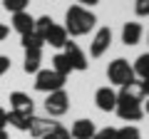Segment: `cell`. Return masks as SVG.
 Instances as JSON below:
<instances>
[{
    "label": "cell",
    "mask_w": 149,
    "mask_h": 139,
    "mask_svg": "<svg viewBox=\"0 0 149 139\" xmlns=\"http://www.w3.org/2000/svg\"><path fill=\"white\" fill-rule=\"evenodd\" d=\"M10 112L32 114V112H35V102H32L30 95H25V92H13V95H10Z\"/></svg>",
    "instance_id": "cell-9"
},
{
    "label": "cell",
    "mask_w": 149,
    "mask_h": 139,
    "mask_svg": "<svg viewBox=\"0 0 149 139\" xmlns=\"http://www.w3.org/2000/svg\"><path fill=\"white\" fill-rule=\"evenodd\" d=\"M142 112H144V114H149V102H147V104L142 107Z\"/></svg>",
    "instance_id": "cell-33"
},
{
    "label": "cell",
    "mask_w": 149,
    "mask_h": 139,
    "mask_svg": "<svg viewBox=\"0 0 149 139\" xmlns=\"http://www.w3.org/2000/svg\"><path fill=\"white\" fill-rule=\"evenodd\" d=\"M20 42H22V47H25V50H42L45 40L32 30V32H27V35H20Z\"/></svg>",
    "instance_id": "cell-20"
},
{
    "label": "cell",
    "mask_w": 149,
    "mask_h": 139,
    "mask_svg": "<svg viewBox=\"0 0 149 139\" xmlns=\"http://www.w3.org/2000/svg\"><path fill=\"white\" fill-rule=\"evenodd\" d=\"M45 109H47L50 117H62V114L70 109V97H67V92H65V90L50 92L47 99H45Z\"/></svg>",
    "instance_id": "cell-4"
},
{
    "label": "cell",
    "mask_w": 149,
    "mask_h": 139,
    "mask_svg": "<svg viewBox=\"0 0 149 139\" xmlns=\"http://www.w3.org/2000/svg\"><path fill=\"white\" fill-rule=\"evenodd\" d=\"M67 132H70V137H72V139H92V137H95V132H97V127H95L92 119H77Z\"/></svg>",
    "instance_id": "cell-10"
},
{
    "label": "cell",
    "mask_w": 149,
    "mask_h": 139,
    "mask_svg": "<svg viewBox=\"0 0 149 139\" xmlns=\"http://www.w3.org/2000/svg\"><path fill=\"white\" fill-rule=\"evenodd\" d=\"M52 25H55L52 17H50V15H42V17H37V20H35V32L45 40V35H47V30H50Z\"/></svg>",
    "instance_id": "cell-21"
},
{
    "label": "cell",
    "mask_w": 149,
    "mask_h": 139,
    "mask_svg": "<svg viewBox=\"0 0 149 139\" xmlns=\"http://www.w3.org/2000/svg\"><path fill=\"white\" fill-rule=\"evenodd\" d=\"M95 104L102 112H114V107H117V92L112 87H100L95 92Z\"/></svg>",
    "instance_id": "cell-8"
},
{
    "label": "cell",
    "mask_w": 149,
    "mask_h": 139,
    "mask_svg": "<svg viewBox=\"0 0 149 139\" xmlns=\"http://www.w3.org/2000/svg\"><path fill=\"white\" fill-rule=\"evenodd\" d=\"M117 97H124V99H129V102L142 104V99H144L142 80H132V82H127V85H122V87H119V92H117Z\"/></svg>",
    "instance_id": "cell-11"
},
{
    "label": "cell",
    "mask_w": 149,
    "mask_h": 139,
    "mask_svg": "<svg viewBox=\"0 0 149 139\" xmlns=\"http://www.w3.org/2000/svg\"><path fill=\"white\" fill-rule=\"evenodd\" d=\"M42 139H72V137H70V132L62 127V124H57V127H55L50 134H45Z\"/></svg>",
    "instance_id": "cell-24"
},
{
    "label": "cell",
    "mask_w": 149,
    "mask_h": 139,
    "mask_svg": "<svg viewBox=\"0 0 149 139\" xmlns=\"http://www.w3.org/2000/svg\"><path fill=\"white\" fill-rule=\"evenodd\" d=\"M92 139H117V129L114 127H104V129H97Z\"/></svg>",
    "instance_id": "cell-25"
},
{
    "label": "cell",
    "mask_w": 149,
    "mask_h": 139,
    "mask_svg": "<svg viewBox=\"0 0 149 139\" xmlns=\"http://www.w3.org/2000/svg\"><path fill=\"white\" fill-rule=\"evenodd\" d=\"M35 114H17V112H8V124L17 129V132H27L30 129V122Z\"/></svg>",
    "instance_id": "cell-17"
},
{
    "label": "cell",
    "mask_w": 149,
    "mask_h": 139,
    "mask_svg": "<svg viewBox=\"0 0 149 139\" xmlns=\"http://www.w3.org/2000/svg\"><path fill=\"white\" fill-rule=\"evenodd\" d=\"M62 55L67 57V62H70L72 70H77V72H85V70H87V57H85V52L77 47V42H70V40H67Z\"/></svg>",
    "instance_id": "cell-6"
},
{
    "label": "cell",
    "mask_w": 149,
    "mask_h": 139,
    "mask_svg": "<svg viewBox=\"0 0 149 139\" xmlns=\"http://www.w3.org/2000/svg\"><path fill=\"white\" fill-rule=\"evenodd\" d=\"M117 139H142V132L137 127H132V124H127V127L117 129Z\"/></svg>",
    "instance_id": "cell-23"
},
{
    "label": "cell",
    "mask_w": 149,
    "mask_h": 139,
    "mask_svg": "<svg viewBox=\"0 0 149 139\" xmlns=\"http://www.w3.org/2000/svg\"><path fill=\"white\" fill-rule=\"evenodd\" d=\"M65 82H67V77L57 75V72H52V70H40V72L35 75V90H37V92H45V95H50V92L62 90Z\"/></svg>",
    "instance_id": "cell-3"
},
{
    "label": "cell",
    "mask_w": 149,
    "mask_h": 139,
    "mask_svg": "<svg viewBox=\"0 0 149 139\" xmlns=\"http://www.w3.org/2000/svg\"><path fill=\"white\" fill-rule=\"evenodd\" d=\"M0 139H8V132H5V129H0Z\"/></svg>",
    "instance_id": "cell-32"
},
{
    "label": "cell",
    "mask_w": 149,
    "mask_h": 139,
    "mask_svg": "<svg viewBox=\"0 0 149 139\" xmlns=\"http://www.w3.org/2000/svg\"><path fill=\"white\" fill-rule=\"evenodd\" d=\"M134 13L139 17H147L149 15V0H134Z\"/></svg>",
    "instance_id": "cell-26"
},
{
    "label": "cell",
    "mask_w": 149,
    "mask_h": 139,
    "mask_svg": "<svg viewBox=\"0 0 149 139\" xmlns=\"http://www.w3.org/2000/svg\"><path fill=\"white\" fill-rule=\"evenodd\" d=\"M142 35H144V30L139 22H124V27H122V42L124 45H137L142 40Z\"/></svg>",
    "instance_id": "cell-15"
},
{
    "label": "cell",
    "mask_w": 149,
    "mask_h": 139,
    "mask_svg": "<svg viewBox=\"0 0 149 139\" xmlns=\"http://www.w3.org/2000/svg\"><path fill=\"white\" fill-rule=\"evenodd\" d=\"M8 32H10V30H8V25H3V22H0V42L8 38Z\"/></svg>",
    "instance_id": "cell-30"
},
{
    "label": "cell",
    "mask_w": 149,
    "mask_h": 139,
    "mask_svg": "<svg viewBox=\"0 0 149 139\" xmlns=\"http://www.w3.org/2000/svg\"><path fill=\"white\" fill-rule=\"evenodd\" d=\"M77 3H80V8H87V10H90V8H92V5H97L100 0H77Z\"/></svg>",
    "instance_id": "cell-28"
},
{
    "label": "cell",
    "mask_w": 149,
    "mask_h": 139,
    "mask_svg": "<svg viewBox=\"0 0 149 139\" xmlns=\"http://www.w3.org/2000/svg\"><path fill=\"white\" fill-rule=\"evenodd\" d=\"M52 72H57V75H62V77H70V72H72V67H70V62H67V57H65L62 52H57L52 57Z\"/></svg>",
    "instance_id": "cell-19"
},
{
    "label": "cell",
    "mask_w": 149,
    "mask_h": 139,
    "mask_svg": "<svg viewBox=\"0 0 149 139\" xmlns=\"http://www.w3.org/2000/svg\"><path fill=\"white\" fill-rule=\"evenodd\" d=\"M60 122H52V119H45V117H32V122H30V129L27 132L32 134V137H37V139H42L45 134H50L55 127H57Z\"/></svg>",
    "instance_id": "cell-12"
},
{
    "label": "cell",
    "mask_w": 149,
    "mask_h": 139,
    "mask_svg": "<svg viewBox=\"0 0 149 139\" xmlns=\"http://www.w3.org/2000/svg\"><path fill=\"white\" fill-rule=\"evenodd\" d=\"M40 62H42V50H25L22 70H25L27 75H37L40 72Z\"/></svg>",
    "instance_id": "cell-16"
},
{
    "label": "cell",
    "mask_w": 149,
    "mask_h": 139,
    "mask_svg": "<svg viewBox=\"0 0 149 139\" xmlns=\"http://www.w3.org/2000/svg\"><path fill=\"white\" fill-rule=\"evenodd\" d=\"M132 70H134V77H142V80H149V52L139 55V57L134 60Z\"/></svg>",
    "instance_id": "cell-18"
},
{
    "label": "cell",
    "mask_w": 149,
    "mask_h": 139,
    "mask_svg": "<svg viewBox=\"0 0 149 139\" xmlns=\"http://www.w3.org/2000/svg\"><path fill=\"white\" fill-rule=\"evenodd\" d=\"M8 70H10V57H5V55H0V77L5 75Z\"/></svg>",
    "instance_id": "cell-27"
},
{
    "label": "cell",
    "mask_w": 149,
    "mask_h": 139,
    "mask_svg": "<svg viewBox=\"0 0 149 139\" xmlns=\"http://www.w3.org/2000/svg\"><path fill=\"white\" fill-rule=\"evenodd\" d=\"M5 124H8V112L0 109V129H5Z\"/></svg>",
    "instance_id": "cell-29"
},
{
    "label": "cell",
    "mask_w": 149,
    "mask_h": 139,
    "mask_svg": "<svg viewBox=\"0 0 149 139\" xmlns=\"http://www.w3.org/2000/svg\"><path fill=\"white\" fill-rule=\"evenodd\" d=\"M114 112H117V117L124 119V122H139V119L144 117L142 104L129 102V99H124V97H117V107H114Z\"/></svg>",
    "instance_id": "cell-5"
},
{
    "label": "cell",
    "mask_w": 149,
    "mask_h": 139,
    "mask_svg": "<svg viewBox=\"0 0 149 139\" xmlns=\"http://www.w3.org/2000/svg\"><path fill=\"white\" fill-rule=\"evenodd\" d=\"M109 45H112V30L109 27H100L97 35H95V40L90 42V55L92 57H102V55L109 50Z\"/></svg>",
    "instance_id": "cell-7"
},
{
    "label": "cell",
    "mask_w": 149,
    "mask_h": 139,
    "mask_svg": "<svg viewBox=\"0 0 149 139\" xmlns=\"http://www.w3.org/2000/svg\"><path fill=\"white\" fill-rule=\"evenodd\" d=\"M107 77H109L112 85H117V87L137 80L132 65H129V60H124V57H117V60H112V62H109V67H107Z\"/></svg>",
    "instance_id": "cell-2"
},
{
    "label": "cell",
    "mask_w": 149,
    "mask_h": 139,
    "mask_svg": "<svg viewBox=\"0 0 149 139\" xmlns=\"http://www.w3.org/2000/svg\"><path fill=\"white\" fill-rule=\"evenodd\" d=\"M67 40H70V35L62 25H52L47 30V35H45V45H50V47H65Z\"/></svg>",
    "instance_id": "cell-13"
},
{
    "label": "cell",
    "mask_w": 149,
    "mask_h": 139,
    "mask_svg": "<svg viewBox=\"0 0 149 139\" xmlns=\"http://www.w3.org/2000/svg\"><path fill=\"white\" fill-rule=\"evenodd\" d=\"M142 92L144 97H149V80H142Z\"/></svg>",
    "instance_id": "cell-31"
},
{
    "label": "cell",
    "mask_w": 149,
    "mask_h": 139,
    "mask_svg": "<svg viewBox=\"0 0 149 139\" xmlns=\"http://www.w3.org/2000/svg\"><path fill=\"white\" fill-rule=\"evenodd\" d=\"M27 5H30V0H5V3H3V8H5L8 13H13V15H15V13H25Z\"/></svg>",
    "instance_id": "cell-22"
},
{
    "label": "cell",
    "mask_w": 149,
    "mask_h": 139,
    "mask_svg": "<svg viewBox=\"0 0 149 139\" xmlns=\"http://www.w3.org/2000/svg\"><path fill=\"white\" fill-rule=\"evenodd\" d=\"M97 17L92 10H87V8H80V5H70L67 13H65V30H67V35H72V38H82V35H87V32L95 27Z\"/></svg>",
    "instance_id": "cell-1"
},
{
    "label": "cell",
    "mask_w": 149,
    "mask_h": 139,
    "mask_svg": "<svg viewBox=\"0 0 149 139\" xmlns=\"http://www.w3.org/2000/svg\"><path fill=\"white\" fill-rule=\"evenodd\" d=\"M13 30H17L20 35H27V32L35 30V17L30 15V13H15L13 15Z\"/></svg>",
    "instance_id": "cell-14"
}]
</instances>
